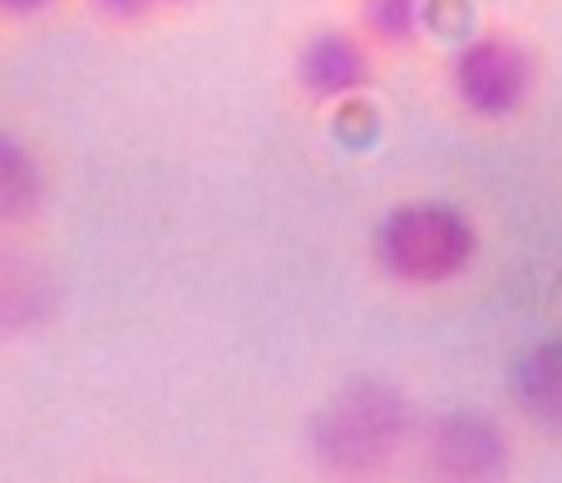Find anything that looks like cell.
Returning <instances> with one entry per match:
<instances>
[{
  "instance_id": "obj_6",
  "label": "cell",
  "mask_w": 562,
  "mask_h": 483,
  "mask_svg": "<svg viewBox=\"0 0 562 483\" xmlns=\"http://www.w3.org/2000/svg\"><path fill=\"white\" fill-rule=\"evenodd\" d=\"M435 0H356L350 25L380 49V55H409L429 35Z\"/></svg>"
},
{
  "instance_id": "obj_4",
  "label": "cell",
  "mask_w": 562,
  "mask_h": 483,
  "mask_svg": "<svg viewBox=\"0 0 562 483\" xmlns=\"http://www.w3.org/2000/svg\"><path fill=\"white\" fill-rule=\"evenodd\" d=\"M380 49L356 25H316L291 55V85L311 109H340L375 85Z\"/></svg>"
},
{
  "instance_id": "obj_2",
  "label": "cell",
  "mask_w": 562,
  "mask_h": 483,
  "mask_svg": "<svg viewBox=\"0 0 562 483\" xmlns=\"http://www.w3.org/2000/svg\"><path fill=\"white\" fill-rule=\"evenodd\" d=\"M445 89L474 124H514L538 94V59L514 30H474L445 59Z\"/></svg>"
},
{
  "instance_id": "obj_7",
  "label": "cell",
  "mask_w": 562,
  "mask_h": 483,
  "mask_svg": "<svg viewBox=\"0 0 562 483\" xmlns=\"http://www.w3.org/2000/svg\"><path fill=\"white\" fill-rule=\"evenodd\" d=\"M40 203H45V173H40V164L30 158L25 144L0 134V233L35 217Z\"/></svg>"
},
{
  "instance_id": "obj_8",
  "label": "cell",
  "mask_w": 562,
  "mask_h": 483,
  "mask_svg": "<svg viewBox=\"0 0 562 483\" xmlns=\"http://www.w3.org/2000/svg\"><path fill=\"white\" fill-rule=\"evenodd\" d=\"M193 5L198 0H85L89 15H99L114 30H144L168 15H183V10H193Z\"/></svg>"
},
{
  "instance_id": "obj_9",
  "label": "cell",
  "mask_w": 562,
  "mask_h": 483,
  "mask_svg": "<svg viewBox=\"0 0 562 483\" xmlns=\"http://www.w3.org/2000/svg\"><path fill=\"white\" fill-rule=\"evenodd\" d=\"M59 0H0V20H10V25H25V20H40L49 15Z\"/></svg>"
},
{
  "instance_id": "obj_5",
  "label": "cell",
  "mask_w": 562,
  "mask_h": 483,
  "mask_svg": "<svg viewBox=\"0 0 562 483\" xmlns=\"http://www.w3.org/2000/svg\"><path fill=\"white\" fill-rule=\"evenodd\" d=\"M429 464L445 479H494L508 464V439L494 419L449 415L429 429Z\"/></svg>"
},
{
  "instance_id": "obj_1",
  "label": "cell",
  "mask_w": 562,
  "mask_h": 483,
  "mask_svg": "<svg viewBox=\"0 0 562 483\" xmlns=\"http://www.w3.org/2000/svg\"><path fill=\"white\" fill-rule=\"evenodd\" d=\"M484 233L474 213L454 198H405L385 207L370 233V261L390 287L405 291H445L474 271Z\"/></svg>"
},
{
  "instance_id": "obj_3",
  "label": "cell",
  "mask_w": 562,
  "mask_h": 483,
  "mask_svg": "<svg viewBox=\"0 0 562 483\" xmlns=\"http://www.w3.org/2000/svg\"><path fill=\"white\" fill-rule=\"evenodd\" d=\"M409 435V409L380 385H356L321 415L316 454L340 474H375Z\"/></svg>"
}]
</instances>
